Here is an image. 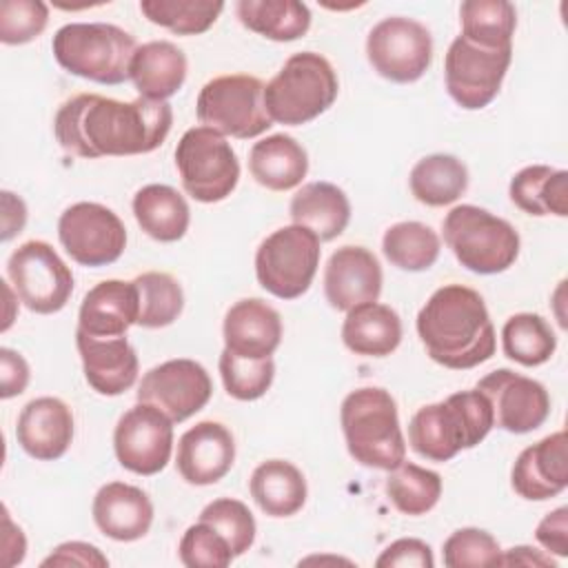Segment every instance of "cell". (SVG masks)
Returning <instances> with one entry per match:
<instances>
[{
    "label": "cell",
    "instance_id": "cell-1",
    "mask_svg": "<svg viewBox=\"0 0 568 568\" xmlns=\"http://www.w3.org/2000/svg\"><path fill=\"white\" fill-rule=\"evenodd\" d=\"M171 124L169 102H151L140 95L120 102L100 93H78L58 109L53 133L67 153L95 160L151 153L166 140Z\"/></svg>",
    "mask_w": 568,
    "mask_h": 568
},
{
    "label": "cell",
    "instance_id": "cell-2",
    "mask_svg": "<svg viewBox=\"0 0 568 568\" xmlns=\"http://www.w3.org/2000/svg\"><path fill=\"white\" fill-rule=\"evenodd\" d=\"M415 326L428 357L444 368H475L495 355V326L484 297L470 286L437 288L419 308Z\"/></svg>",
    "mask_w": 568,
    "mask_h": 568
},
{
    "label": "cell",
    "instance_id": "cell-3",
    "mask_svg": "<svg viewBox=\"0 0 568 568\" xmlns=\"http://www.w3.org/2000/svg\"><path fill=\"white\" fill-rule=\"evenodd\" d=\"M493 426L490 402L477 388L459 390L410 417L408 444L419 457L444 464L484 442Z\"/></svg>",
    "mask_w": 568,
    "mask_h": 568
},
{
    "label": "cell",
    "instance_id": "cell-4",
    "mask_svg": "<svg viewBox=\"0 0 568 568\" xmlns=\"http://www.w3.org/2000/svg\"><path fill=\"white\" fill-rule=\"evenodd\" d=\"M339 422L348 455L357 464L393 470L406 459L397 404L386 388L362 386L351 390L342 402Z\"/></svg>",
    "mask_w": 568,
    "mask_h": 568
},
{
    "label": "cell",
    "instance_id": "cell-5",
    "mask_svg": "<svg viewBox=\"0 0 568 568\" xmlns=\"http://www.w3.org/2000/svg\"><path fill=\"white\" fill-rule=\"evenodd\" d=\"M135 49V38L109 22H69L51 40L53 58L67 73L98 84L129 80Z\"/></svg>",
    "mask_w": 568,
    "mask_h": 568
},
{
    "label": "cell",
    "instance_id": "cell-6",
    "mask_svg": "<svg viewBox=\"0 0 568 568\" xmlns=\"http://www.w3.org/2000/svg\"><path fill=\"white\" fill-rule=\"evenodd\" d=\"M337 93L339 80L333 64L315 51H300L264 84V104L273 122L300 126L328 111Z\"/></svg>",
    "mask_w": 568,
    "mask_h": 568
},
{
    "label": "cell",
    "instance_id": "cell-7",
    "mask_svg": "<svg viewBox=\"0 0 568 568\" xmlns=\"http://www.w3.org/2000/svg\"><path fill=\"white\" fill-rule=\"evenodd\" d=\"M442 233L457 262L477 275L504 273L519 255L515 226L475 204L450 209L442 222Z\"/></svg>",
    "mask_w": 568,
    "mask_h": 568
},
{
    "label": "cell",
    "instance_id": "cell-8",
    "mask_svg": "<svg viewBox=\"0 0 568 568\" xmlns=\"http://www.w3.org/2000/svg\"><path fill=\"white\" fill-rule=\"evenodd\" d=\"M195 113L202 126L224 138L251 140L273 126L264 104V84L248 73H229L209 80L197 93Z\"/></svg>",
    "mask_w": 568,
    "mask_h": 568
},
{
    "label": "cell",
    "instance_id": "cell-9",
    "mask_svg": "<svg viewBox=\"0 0 568 568\" xmlns=\"http://www.w3.org/2000/svg\"><path fill=\"white\" fill-rule=\"evenodd\" d=\"M175 169L184 191L202 204L226 200L240 180V162L224 135L209 126L184 131L175 146Z\"/></svg>",
    "mask_w": 568,
    "mask_h": 568
},
{
    "label": "cell",
    "instance_id": "cell-10",
    "mask_svg": "<svg viewBox=\"0 0 568 568\" xmlns=\"http://www.w3.org/2000/svg\"><path fill=\"white\" fill-rule=\"evenodd\" d=\"M320 240L308 229L288 224L262 240L255 253V277L260 286L280 297H302L320 266Z\"/></svg>",
    "mask_w": 568,
    "mask_h": 568
},
{
    "label": "cell",
    "instance_id": "cell-11",
    "mask_svg": "<svg viewBox=\"0 0 568 568\" xmlns=\"http://www.w3.org/2000/svg\"><path fill=\"white\" fill-rule=\"evenodd\" d=\"M7 277L18 300L38 315L62 311L73 293L71 268L42 240H29L9 255Z\"/></svg>",
    "mask_w": 568,
    "mask_h": 568
},
{
    "label": "cell",
    "instance_id": "cell-12",
    "mask_svg": "<svg viewBox=\"0 0 568 568\" xmlns=\"http://www.w3.org/2000/svg\"><path fill=\"white\" fill-rule=\"evenodd\" d=\"M366 58L373 71L390 82H417L433 62L430 31L413 18H384L368 31Z\"/></svg>",
    "mask_w": 568,
    "mask_h": 568
},
{
    "label": "cell",
    "instance_id": "cell-13",
    "mask_svg": "<svg viewBox=\"0 0 568 568\" xmlns=\"http://www.w3.org/2000/svg\"><path fill=\"white\" fill-rule=\"evenodd\" d=\"M513 47L481 49L457 36L444 58V82L448 95L466 111L488 106L506 78Z\"/></svg>",
    "mask_w": 568,
    "mask_h": 568
},
{
    "label": "cell",
    "instance_id": "cell-14",
    "mask_svg": "<svg viewBox=\"0 0 568 568\" xmlns=\"http://www.w3.org/2000/svg\"><path fill=\"white\" fill-rule=\"evenodd\" d=\"M58 240L75 264L98 268L120 260L126 248V229L109 206L75 202L58 220Z\"/></svg>",
    "mask_w": 568,
    "mask_h": 568
},
{
    "label": "cell",
    "instance_id": "cell-15",
    "mask_svg": "<svg viewBox=\"0 0 568 568\" xmlns=\"http://www.w3.org/2000/svg\"><path fill=\"white\" fill-rule=\"evenodd\" d=\"M113 450L122 468L135 475H158L173 450V422L155 406L138 402L115 424Z\"/></svg>",
    "mask_w": 568,
    "mask_h": 568
},
{
    "label": "cell",
    "instance_id": "cell-16",
    "mask_svg": "<svg viewBox=\"0 0 568 568\" xmlns=\"http://www.w3.org/2000/svg\"><path fill=\"white\" fill-rule=\"evenodd\" d=\"M135 395L138 402L160 408L173 424H180L209 404L213 382L200 362L178 357L149 368Z\"/></svg>",
    "mask_w": 568,
    "mask_h": 568
},
{
    "label": "cell",
    "instance_id": "cell-17",
    "mask_svg": "<svg viewBox=\"0 0 568 568\" xmlns=\"http://www.w3.org/2000/svg\"><path fill=\"white\" fill-rule=\"evenodd\" d=\"M475 388L490 402L495 426L506 433H532L550 415V395L546 386L510 368L490 371Z\"/></svg>",
    "mask_w": 568,
    "mask_h": 568
},
{
    "label": "cell",
    "instance_id": "cell-18",
    "mask_svg": "<svg viewBox=\"0 0 568 568\" xmlns=\"http://www.w3.org/2000/svg\"><path fill=\"white\" fill-rule=\"evenodd\" d=\"M235 462L231 430L213 419L197 422L178 439L175 468L191 486L217 484Z\"/></svg>",
    "mask_w": 568,
    "mask_h": 568
},
{
    "label": "cell",
    "instance_id": "cell-19",
    "mask_svg": "<svg viewBox=\"0 0 568 568\" xmlns=\"http://www.w3.org/2000/svg\"><path fill=\"white\" fill-rule=\"evenodd\" d=\"M384 275L377 257L364 248L346 244L337 248L324 268V295L335 311H351L366 302H377Z\"/></svg>",
    "mask_w": 568,
    "mask_h": 568
},
{
    "label": "cell",
    "instance_id": "cell-20",
    "mask_svg": "<svg viewBox=\"0 0 568 568\" xmlns=\"http://www.w3.org/2000/svg\"><path fill=\"white\" fill-rule=\"evenodd\" d=\"M513 490L528 501H546L568 486V439L557 430L526 446L510 470Z\"/></svg>",
    "mask_w": 568,
    "mask_h": 568
},
{
    "label": "cell",
    "instance_id": "cell-21",
    "mask_svg": "<svg viewBox=\"0 0 568 568\" xmlns=\"http://www.w3.org/2000/svg\"><path fill=\"white\" fill-rule=\"evenodd\" d=\"M75 346L82 359L84 379L98 395L115 397L135 384L140 362L135 348L124 335L93 337L78 328Z\"/></svg>",
    "mask_w": 568,
    "mask_h": 568
},
{
    "label": "cell",
    "instance_id": "cell-22",
    "mask_svg": "<svg viewBox=\"0 0 568 568\" xmlns=\"http://www.w3.org/2000/svg\"><path fill=\"white\" fill-rule=\"evenodd\" d=\"M16 439L20 448L38 459H60L73 442V413L58 397H36L18 415Z\"/></svg>",
    "mask_w": 568,
    "mask_h": 568
},
{
    "label": "cell",
    "instance_id": "cell-23",
    "mask_svg": "<svg viewBox=\"0 0 568 568\" xmlns=\"http://www.w3.org/2000/svg\"><path fill=\"white\" fill-rule=\"evenodd\" d=\"M224 348L237 357L264 359L271 357L282 342L280 313L260 297L235 302L222 324Z\"/></svg>",
    "mask_w": 568,
    "mask_h": 568
},
{
    "label": "cell",
    "instance_id": "cell-24",
    "mask_svg": "<svg viewBox=\"0 0 568 568\" xmlns=\"http://www.w3.org/2000/svg\"><path fill=\"white\" fill-rule=\"evenodd\" d=\"M98 530L113 541H138L153 524L149 495L124 481H109L98 488L91 506Z\"/></svg>",
    "mask_w": 568,
    "mask_h": 568
},
{
    "label": "cell",
    "instance_id": "cell-25",
    "mask_svg": "<svg viewBox=\"0 0 568 568\" xmlns=\"http://www.w3.org/2000/svg\"><path fill=\"white\" fill-rule=\"evenodd\" d=\"M140 300L133 282L104 280L87 291L78 311V328L93 337H120L138 324Z\"/></svg>",
    "mask_w": 568,
    "mask_h": 568
},
{
    "label": "cell",
    "instance_id": "cell-26",
    "mask_svg": "<svg viewBox=\"0 0 568 568\" xmlns=\"http://www.w3.org/2000/svg\"><path fill=\"white\" fill-rule=\"evenodd\" d=\"M189 62L184 51L169 40H151L135 49L129 80L140 98L151 102H166L186 80Z\"/></svg>",
    "mask_w": 568,
    "mask_h": 568
},
{
    "label": "cell",
    "instance_id": "cell-27",
    "mask_svg": "<svg viewBox=\"0 0 568 568\" xmlns=\"http://www.w3.org/2000/svg\"><path fill=\"white\" fill-rule=\"evenodd\" d=\"M288 215L293 224L308 229L320 242H331L346 231L351 202L346 193L331 182H308L291 197Z\"/></svg>",
    "mask_w": 568,
    "mask_h": 568
},
{
    "label": "cell",
    "instance_id": "cell-28",
    "mask_svg": "<svg viewBox=\"0 0 568 568\" xmlns=\"http://www.w3.org/2000/svg\"><path fill=\"white\" fill-rule=\"evenodd\" d=\"M248 171L268 191H291L308 173L306 149L286 133H273L251 146Z\"/></svg>",
    "mask_w": 568,
    "mask_h": 568
},
{
    "label": "cell",
    "instance_id": "cell-29",
    "mask_svg": "<svg viewBox=\"0 0 568 568\" xmlns=\"http://www.w3.org/2000/svg\"><path fill=\"white\" fill-rule=\"evenodd\" d=\"M342 342L355 355L386 357L402 342V320L388 304H359L346 311L342 324Z\"/></svg>",
    "mask_w": 568,
    "mask_h": 568
},
{
    "label": "cell",
    "instance_id": "cell-30",
    "mask_svg": "<svg viewBox=\"0 0 568 568\" xmlns=\"http://www.w3.org/2000/svg\"><path fill=\"white\" fill-rule=\"evenodd\" d=\"M248 490L257 508L268 517H293L306 504V479L286 459L262 462L248 479Z\"/></svg>",
    "mask_w": 568,
    "mask_h": 568
},
{
    "label": "cell",
    "instance_id": "cell-31",
    "mask_svg": "<svg viewBox=\"0 0 568 568\" xmlns=\"http://www.w3.org/2000/svg\"><path fill=\"white\" fill-rule=\"evenodd\" d=\"M133 215L155 242H178L189 231L191 211L180 191L169 184H146L133 195Z\"/></svg>",
    "mask_w": 568,
    "mask_h": 568
},
{
    "label": "cell",
    "instance_id": "cell-32",
    "mask_svg": "<svg viewBox=\"0 0 568 568\" xmlns=\"http://www.w3.org/2000/svg\"><path fill=\"white\" fill-rule=\"evenodd\" d=\"M510 202L535 217L568 215V173L548 164H532L517 171L508 186Z\"/></svg>",
    "mask_w": 568,
    "mask_h": 568
},
{
    "label": "cell",
    "instance_id": "cell-33",
    "mask_svg": "<svg viewBox=\"0 0 568 568\" xmlns=\"http://www.w3.org/2000/svg\"><path fill=\"white\" fill-rule=\"evenodd\" d=\"M237 20L273 42H293L311 29V9L297 0H237Z\"/></svg>",
    "mask_w": 568,
    "mask_h": 568
},
{
    "label": "cell",
    "instance_id": "cell-34",
    "mask_svg": "<svg viewBox=\"0 0 568 568\" xmlns=\"http://www.w3.org/2000/svg\"><path fill=\"white\" fill-rule=\"evenodd\" d=\"M408 184L417 202L426 206H446L466 193L468 169L455 155L433 153L410 169Z\"/></svg>",
    "mask_w": 568,
    "mask_h": 568
},
{
    "label": "cell",
    "instance_id": "cell-35",
    "mask_svg": "<svg viewBox=\"0 0 568 568\" xmlns=\"http://www.w3.org/2000/svg\"><path fill=\"white\" fill-rule=\"evenodd\" d=\"M462 38L481 49L513 47L517 9L508 0H466L459 7Z\"/></svg>",
    "mask_w": 568,
    "mask_h": 568
},
{
    "label": "cell",
    "instance_id": "cell-36",
    "mask_svg": "<svg viewBox=\"0 0 568 568\" xmlns=\"http://www.w3.org/2000/svg\"><path fill=\"white\" fill-rule=\"evenodd\" d=\"M504 355L526 368L546 364L557 351V335L539 313H515L501 328Z\"/></svg>",
    "mask_w": 568,
    "mask_h": 568
},
{
    "label": "cell",
    "instance_id": "cell-37",
    "mask_svg": "<svg viewBox=\"0 0 568 568\" xmlns=\"http://www.w3.org/2000/svg\"><path fill=\"white\" fill-rule=\"evenodd\" d=\"M439 235L422 222H397L382 237L384 257L408 273L428 271L439 257Z\"/></svg>",
    "mask_w": 568,
    "mask_h": 568
},
{
    "label": "cell",
    "instance_id": "cell-38",
    "mask_svg": "<svg viewBox=\"0 0 568 568\" xmlns=\"http://www.w3.org/2000/svg\"><path fill=\"white\" fill-rule=\"evenodd\" d=\"M384 488L399 513L419 517L437 506L442 497V477L435 470L402 462L397 468L388 470Z\"/></svg>",
    "mask_w": 568,
    "mask_h": 568
},
{
    "label": "cell",
    "instance_id": "cell-39",
    "mask_svg": "<svg viewBox=\"0 0 568 568\" xmlns=\"http://www.w3.org/2000/svg\"><path fill=\"white\" fill-rule=\"evenodd\" d=\"M140 300L138 326L164 328L173 324L184 308V291L180 282L162 271H146L133 280Z\"/></svg>",
    "mask_w": 568,
    "mask_h": 568
},
{
    "label": "cell",
    "instance_id": "cell-40",
    "mask_svg": "<svg viewBox=\"0 0 568 568\" xmlns=\"http://www.w3.org/2000/svg\"><path fill=\"white\" fill-rule=\"evenodd\" d=\"M224 2L220 0H142L140 11L158 27L178 36H200L220 18Z\"/></svg>",
    "mask_w": 568,
    "mask_h": 568
},
{
    "label": "cell",
    "instance_id": "cell-41",
    "mask_svg": "<svg viewBox=\"0 0 568 568\" xmlns=\"http://www.w3.org/2000/svg\"><path fill=\"white\" fill-rule=\"evenodd\" d=\"M220 377L224 390L237 402H253L266 395L275 377V362L273 357L264 359H246L237 357L231 351H222L220 355Z\"/></svg>",
    "mask_w": 568,
    "mask_h": 568
},
{
    "label": "cell",
    "instance_id": "cell-42",
    "mask_svg": "<svg viewBox=\"0 0 568 568\" xmlns=\"http://www.w3.org/2000/svg\"><path fill=\"white\" fill-rule=\"evenodd\" d=\"M200 521L209 524L229 544L233 557L244 555L255 541V517L248 506L233 497H220L206 504L200 513Z\"/></svg>",
    "mask_w": 568,
    "mask_h": 568
},
{
    "label": "cell",
    "instance_id": "cell-43",
    "mask_svg": "<svg viewBox=\"0 0 568 568\" xmlns=\"http://www.w3.org/2000/svg\"><path fill=\"white\" fill-rule=\"evenodd\" d=\"M499 541L484 528H457L442 546L446 568H479L501 566Z\"/></svg>",
    "mask_w": 568,
    "mask_h": 568
},
{
    "label": "cell",
    "instance_id": "cell-44",
    "mask_svg": "<svg viewBox=\"0 0 568 568\" xmlns=\"http://www.w3.org/2000/svg\"><path fill=\"white\" fill-rule=\"evenodd\" d=\"M49 22V7L40 0L0 2V42L16 47L36 40Z\"/></svg>",
    "mask_w": 568,
    "mask_h": 568
},
{
    "label": "cell",
    "instance_id": "cell-45",
    "mask_svg": "<svg viewBox=\"0 0 568 568\" xmlns=\"http://www.w3.org/2000/svg\"><path fill=\"white\" fill-rule=\"evenodd\" d=\"M178 552L186 568H226L235 559L222 535L200 519L184 530Z\"/></svg>",
    "mask_w": 568,
    "mask_h": 568
},
{
    "label": "cell",
    "instance_id": "cell-46",
    "mask_svg": "<svg viewBox=\"0 0 568 568\" xmlns=\"http://www.w3.org/2000/svg\"><path fill=\"white\" fill-rule=\"evenodd\" d=\"M377 568H433V550L426 541L415 537H402L388 544L375 559Z\"/></svg>",
    "mask_w": 568,
    "mask_h": 568
},
{
    "label": "cell",
    "instance_id": "cell-47",
    "mask_svg": "<svg viewBox=\"0 0 568 568\" xmlns=\"http://www.w3.org/2000/svg\"><path fill=\"white\" fill-rule=\"evenodd\" d=\"M42 566H82V568H106L109 559L98 546L87 541H64L53 548V552L42 559Z\"/></svg>",
    "mask_w": 568,
    "mask_h": 568
},
{
    "label": "cell",
    "instance_id": "cell-48",
    "mask_svg": "<svg viewBox=\"0 0 568 568\" xmlns=\"http://www.w3.org/2000/svg\"><path fill=\"white\" fill-rule=\"evenodd\" d=\"M535 539L548 555L568 557V508L559 506L548 513L535 528Z\"/></svg>",
    "mask_w": 568,
    "mask_h": 568
},
{
    "label": "cell",
    "instance_id": "cell-49",
    "mask_svg": "<svg viewBox=\"0 0 568 568\" xmlns=\"http://www.w3.org/2000/svg\"><path fill=\"white\" fill-rule=\"evenodd\" d=\"M29 377H31V371L27 359L18 351L2 346L0 348V397L11 399L24 393Z\"/></svg>",
    "mask_w": 568,
    "mask_h": 568
},
{
    "label": "cell",
    "instance_id": "cell-50",
    "mask_svg": "<svg viewBox=\"0 0 568 568\" xmlns=\"http://www.w3.org/2000/svg\"><path fill=\"white\" fill-rule=\"evenodd\" d=\"M2 242L22 233L27 224V204L11 191H2Z\"/></svg>",
    "mask_w": 568,
    "mask_h": 568
},
{
    "label": "cell",
    "instance_id": "cell-51",
    "mask_svg": "<svg viewBox=\"0 0 568 568\" xmlns=\"http://www.w3.org/2000/svg\"><path fill=\"white\" fill-rule=\"evenodd\" d=\"M2 524H4V537H2V550H4V564L16 566L22 564L27 552V539L20 530V526H13L7 508H2Z\"/></svg>",
    "mask_w": 568,
    "mask_h": 568
},
{
    "label": "cell",
    "instance_id": "cell-52",
    "mask_svg": "<svg viewBox=\"0 0 568 568\" xmlns=\"http://www.w3.org/2000/svg\"><path fill=\"white\" fill-rule=\"evenodd\" d=\"M501 566H532V568H555V559L544 550L532 546H513L510 550L501 552Z\"/></svg>",
    "mask_w": 568,
    "mask_h": 568
}]
</instances>
